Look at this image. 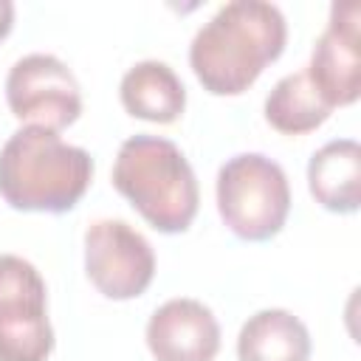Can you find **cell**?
Returning <instances> with one entry per match:
<instances>
[{"label":"cell","instance_id":"4fadbf2b","mask_svg":"<svg viewBox=\"0 0 361 361\" xmlns=\"http://www.w3.org/2000/svg\"><path fill=\"white\" fill-rule=\"evenodd\" d=\"M330 110L333 107L307 79V71L282 76L265 99V121L285 135H302L322 127L330 118Z\"/></svg>","mask_w":361,"mask_h":361},{"label":"cell","instance_id":"8992f818","mask_svg":"<svg viewBox=\"0 0 361 361\" xmlns=\"http://www.w3.org/2000/svg\"><path fill=\"white\" fill-rule=\"evenodd\" d=\"M6 102L14 118L45 130H65L82 113L79 82L54 54H28L6 76Z\"/></svg>","mask_w":361,"mask_h":361},{"label":"cell","instance_id":"8fae6325","mask_svg":"<svg viewBox=\"0 0 361 361\" xmlns=\"http://www.w3.org/2000/svg\"><path fill=\"white\" fill-rule=\"evenodd\" d=\"M118 96L130 116L152 124H172L186 107L183 82L166 62L158 59H144L133 65L121 76Z\"/></svg>","mask_w":361,"mask_h":361},{"label":"cell","instance_id":"3957f363","mask_svg":"<svg viewBox=\"0 0 361 361\" xmlns=\"http://www.w3.org/2000/svg\"><path fill=\"white\" fill-rule=\"evenodd\" d=\"M113 186L158 231L180 234L200 203L197 178L180 147L158 135H133L118 147Z\"/></svg>","mask_w":361,"mask_h":361},{"label":"cell","instance_id":"52a82bcc","mask_svg":"<svg viewBox=\"0 0 361 361\" xmlns=\"http://www.w3.org/2000/svg\"><path fill=\"white\" fill-rule=\"evenodd\" d=\"M85 271L96 290L124 302L141 296L155 276V254L124 220H96L85 231Z\"/></svg>","mask_w":361,"mask_h":361},{"label":"cell","instance_id":"5b68a950","mask_svg":"<svg viewBox=\"0 0 361 361\" xmlns=\"http://www.w3.org/2000/svg\"><path fill=\"white\" fill-rule=\"evenodd\" d=\"M45 279L17 257L0 254V361H45L54 350Z\"/></svg>","mask_w":361,"mask_h":361},{"label":"cell","instance_id":"ba28073f","mask_svg":"<svg viewBox=\"0 0 361 361\" xmlns=\"http://www.w3.org/2000/svg\"><path fill=\"white\" fill-rule=\"evenodd\" d=\"M361 6L355 0L336 3L330 23L316 39L307 79L330 107H347L361 93Z\"/></svg>","mask_w":361,"mask_h":361},{"label":"cell","instance_id":"7a4b0ae2","mask_svg":"<svg viewBox=\"0 0 361 361\" xmlns=\"http://www.w3.org/2000/svg\"><path fill=\"white\" fill-rule=\"evenodd\" d=\"M90 180V152L65 144L54 130L28 124L0 149V195L17 212H71Z\"/></svg>","mask_w":361,"mask_h":361},{"label":"cell","instance_id":"6da1fadb","mask_svg":"<svg viewBox=\"0 0 361 361\" xmlns=\"http://www.w3.org/2000/svg\"><path fill=\"white\" fill-rule=\"evenodd\" d=\"M285 39L288 23L274 3L231 0L195 34L189 65L212 96H240L282 56Z\"/></svg>","mask_w":361,"mask_h":361},{"label":"cell","instance_id":"5bb4252c","mask_svg":"<svg viewBox=\"0 0 361 361\" xmlns=\"http://www.w3.org/2000/svg\"><path fill=\"white\" fill-rule=\"evenodd\" d=\"M11 25H14V6L8 0H0V39L8 37Z\"/></svg>","mask_w":361,"mask_h":361},{"label":"cell","instance_id":"7c38bea8","mask_svg":"<svg viewBox=\"0 0 361 361\" xmlns=\"http://www.w3.org/2000/svg\"><path fill=\"white\" fill-rule=\"evenodd\" d=\"M240 361H307L310 333L290 310L268 307L248 316L237 336Z\"/></svg>","mask_w":361,"mask_h":361},{"label":"cell","instance_id":"9c48e42d","mask_svg":"<svg viewBox=\"0 0 361 361\" xmlns=\"http://www.w3.org/2000/svg\"><path fill=\"white\" fill-rule=\"evenodd\" d=\"M147 347L155 361H212L220 350V324L197 299H169L147 322Z\"/></svg>","mask_w":361,"mask_h":361},{"label":"cell","instance_id":"277c9868","mask_svg":"<svg viewBox=\"0 0 361 361\" xmlns=\"http://www.w3.org/2000/svg\"><path fill=\"white\" fill-rule=\"evenodd\" d=\"M217 212L248 243L271 240L290 212V186L282 166L259 152H240L217 172Z\"/></svg>","mask_w":361,"mask_h":361},{"label":"cell","instance_id":"30bf717a","mask_svg":"<svg viewBox=\"0 0 361 361\" xmlns=\"http://www.w3.org/2000/svg\"><path fill=\"white\" fill-rule=\"evenodd\" d=\"M307 186L316 203L336 214H353L361 206V147L353 138L327 141L307 164Z\"/></svg>","mask_w":361,"mask_h":361}]
</instances>
